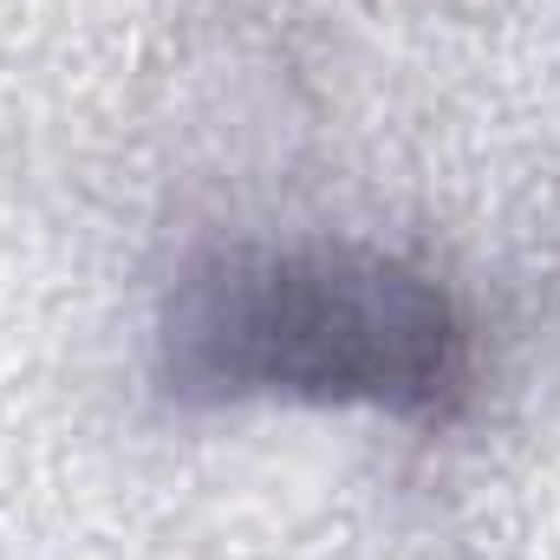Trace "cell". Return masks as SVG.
<instances>
[{
	"label": "cell",
	"instance_id": "1",
	"mask_svg": "<svg viewBox=\"0 0 560 560\" xmlns=\"http://www.w3.org/2000/svg\"><path fill=\"white\" fill-rule=\"evenodd\" d=\"M176 405H332L450 423L476 392L469 319L443 280L365 242L196 255L156 313Z\"/></svg>",
	"mask_w": 560,
	"mask_h": 560
}]
</instances>
